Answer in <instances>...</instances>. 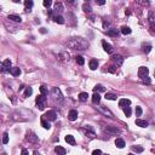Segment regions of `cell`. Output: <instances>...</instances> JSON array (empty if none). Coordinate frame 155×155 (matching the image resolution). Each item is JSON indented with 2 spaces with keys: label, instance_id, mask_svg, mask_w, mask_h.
Listing matches in <instances>:
<instances>
[{
  "label": "cell",
  "instance_id": "obj_45",
  "mask_svg": "<svg viewBox=\"0 0 155 155\" xmlns=\"http://www.w3.org/2000/svg\"><path fill=\"white\" fill-rule=\"evenodd\" d=\"M96 4L97 5H104L105 1H104V0H99V1H96Z\"/></svg>",
  "mask_w": 155,
  "mask_h": 155
},
{
  "label": "cell",
  "instance_id": "obj_4",
  "mask_svg": "<svg viewBox=\"0 0 155 155\" xmlns=\"http://www.w3.org/2000/svg\"><path fill=\"white\" fill-rule=\"evenodd\" d=\"M0 70H1V72H4V73L10 72V70H11V61H10V59H5L4 62H3V64H1Z\"/></svg>",
  "mask_w": 155,
  "mask_h": 155
},
{
  "label": "cell",
  "instance_id": "obj_7",
  "mask_svg": "<svg viewBox=\"0 0 155 155\" xmlns=\"http://www.w3.org/2000/svg\"><path fill=\"white\" fill-rule=\"evenodd\" d=\"M45 119H47V120H51V121H55L56 118H57V114H56L53 110H50V112H47L45 115Z\"/></svg>",
  "mask_w": 155,
  "mask_h": 155
},
{
  "label": "cell",
  "instance_id": "obj_26",
  "mask_svg": "<svg viewBox=\"0 0 155 155\" xmlns=\"http://www.w3.org/2000/svg\"><path fill=\"white\" fill-rule=\"evenodd\" d=\"M85 130H86V136H88V137H95V132H93V130H92L90 126H86L85 127Z\"/></svg>",
  "mask_w": 155,
  "mask_h": 155
},
{
  "label": "cell",
  "instance_id": "obj_13",
  "mask_svg": "<svg viewBox=\"0 0 155 155\" xmlns=\"http://www.w3.org/2000/svg\"><path fill=\"white\" fill-rule=\"evenodd\" d=\"M7 18L11 19V21H14V22H17V23L22 22V18H21V16H18V15H9Z\"/></svg>",
  "mask_w": 155,
  "mask_h": 155
},
{
  "label": "cell",
  "instance_id": "obj_40",
  "mask_svg": "<svg viewBox=\"0 0 155 155\" xmlns=\"http://www.w3.org/2000/svg\"><path fill=\"white\" fill-rule=\"evenodd\" d=\"M42 4H44L45 7H50L51 5H52V1H51V0H44V3H42Z\"/></svg>",
  "mask_w": 155,
  "mask_h": 155
},
{
  "label": "cell",
  "instance_id": "obj_16",
  "mask_svg": "<svg viewBox=\"0 0 155 155\" xmlns=\"http://www.w3.org/2000/svg\"><path fill=\"white\" fill-rule=\"evenodd\" d=\"M98 68V61L97 59H91L90 61V69L91 70H96Z\"/></svg>",
  "mask_w": 155,
  "mask_h": 155
},
{
  "label": "cell",
  "instance_id": "obj_9",
  "mask_svg": "<svg viewBox=\"0 0 155 155\" xmlns=\"http://www.w3.org/2000/svg\"><path fill=\"white\" fill-rule=\"evenodd\" d=\"M97 108H98V110H99V112H102V113H103V114H105V115H108L109 118H114L113 113H112L109 109H107V108H104V107H97Z\"/></svg>",
  "mask_w": 155,
  "mask_h": 155
},
{
  "label": "cell",
  "instance_id": "obj_27",
  "mask_svg": "<svg viewBox=\"0 0 155 155\" xmlns=\"http://www.w3.org/2000/svg\"><path fill=\"white\" fill-rule=\"evenodd\" d=\"M24 6H26V10L27 11H30V9L33 7V1L32 0H26L24 1Z\"/></svg>",
  "mask_w": 155,
  "mask_h": 155
},
{
  "label": "cell",
  "instance_id": "obj_10",
  "mask_svg": "<svg viewBox=\"0 0 155 155\" xmlns=\"http://www.w3.org/2000/svg\"><path fill=\"white\" fill-rule=\"evenodd\" d=\"M131 104V101L130 99H126V98H123V99L119 101V107H121V108H125V107H130Z\"/></svg>",
  "mask_w": 155,
  "mask_h": 155
},
{
  "label": "cell",
  "instance_id": "obj_22",
  "mask_svg": "<svg viewBox=\"0 0 155 155\" xmlns=\"http://www.w3.org/2000/svg\"><path fill=\"white\" fill-rule=\"evenodd\" d=\"M10 73L12 74L14 76H19V74H21V69L17 68V67H15V68H11Z\"/></svg>",
  "mask_w": 155,
  "mask_h": 155
},
{
  "label": "cell",
  "instance_id": "obj_51",
  "mask_svg": "<svg viewBox=\"0 0 155 155\" xmlns=\"http://www.w3.org/2000/svg\"><path fill=\"white\" fill-rule=\"evenodd\" d=\"M107 155H108V154H107Z\"/></svg>",
  "mask_w": 155,
  "mask_h": 155
},
{
  "label": "cell",
  "instance_id": "obj_21",
  "mask_svg": "<svg viewBox=\"0 0 155 155\" xmlns=\"http://www.w3.org/2000/svg\"><path fill=\"white\" fill-rule=\"evenodd\" d=\"M99 102H101V96L97 93V92H95V95L92 96V103H93V104H98Z\"/></svg>",
  "mask_w": 155,
  "mask_h": 155
},
{
  "label": "cell",
  "instance_id": "obj_43",
  "mask_svg": "<svg viewBox=\"0 0 155 155\" xmlns=\"http://www.w3.org/2000/svg\"><path fill=\"white\" fill-rule=\"evenodd\" d=\"M92 155H102V151L99 149H96V150L92 151Z\"/></svg>",
  "mask_w": 155,
  "mask_h": 155
},
{
  "label": "cell",
  "instance_id": "obj_38",
  "mask_svg": "<svg viewBox=\"0 0 155 155\" xmlns=\"http://www.w3.org/2000/svg\"><path fill=\"white\" fill-rule=\"evenodd\" d=\"M3 143L4 144H7L9 143V135L7 133H4V136H3Z\"/></svg>",
  "mask_w": 155,
  "mask_h": 155
},
{
  "label": "cell",
  "instance_id": "obj_37",
  "mask_svg": "<svg viewBox=\"0 0 155 155\" xmlns=\"http://www.w3.org/2000/svg\"><path fill=\"white\" fill-rule=\"evenodd\" d=\"M82 9H84V11L85 12H91L92 9H91V6L88 4H84V6H82Z\"/></svg>",
  "mask_w": 155,
  "mask_h": 155
},
{
  "label": "cell",
  "instance_id": "obj_15",
  "mask_svg": "<svg viewBox=\"0 0 155 155\" xmlns=\"http://www.w3.org/2000/svg\"><path fill=\"white\" fill-rule=\"evenodd\" d=\"M55 153L57 155H65V153H67V151H65V149H64L63 147H61V146H57L55 148Z\"/></svg>",
  "mask_w": 155,
  "mask_h": 155
},
{
  "label": "cell",
  "instance_id": "obj_49",
  "mask_svg": "<svg viewBox=\"0 0 155 155\" xmlns=\"http://www.w3.org/2000/svg\"><path fill=\"white\" fill-rule=\"evenodd\" d=\"M3 155H7V154H6V153H4V154H3Z\"/></svg>",
  "mask_w": 155,
  "mask_h": 155
},
{
  "label": "cell",
  "instance_id": "obj_39",
  "mask_svg": "<svg viewBox=\"0 0 155 155\" xmlns=\"http://www.w3.org/2000/svg\"><path fill=\"white\" fill-rule=\"evenodd\" d=\"M142 113H143V110H142L141 107H136V115L137 116H141Z\"/></svg>",
  "mask_w": 155,
  "mask_h": 155
},
{
  "label": "cell",
  "instance_id": "obj_14",
  "mask_svg": "<svg viewBox=\"0 0 155 155\" xmlns=\"http://www.w3.org/2000/svg\"><path fill=\"white\" fill-rule=\"evenodd\" d=\"M65 142H67L68 144H70V146H75V138H74V136H72V135H67V136H65Z\"/></svg>",
  "mask_w": 155,
  "mask_h": 155
},
{
  "label": "cell",
  "instance_id": "obj_11",
  "mask_svg": "<svg viewBox=\"0 0 155 155\" xmlns=\"http://www.w3.org/2000/svg\"><path fill=\"white\" fill-rule=\"evenodd\" d=\"M105 132H109V133H114V135H116V133H120V130L116 127H113V126H107V127L104 128Z\"/></svg>",
  "mask_w": 155,
  "mask_h": 155
},
{
  "label": "cell",
  "instance_id": "obj_17",
  "mask_svg": "<svg viewBox=\"0 0 155 155\" xmlns=\"http://www.w3.org/2000/svg\"><path fill=\"white\" fill-rule=\"evenodd\" d=\"M115 146L118 147V148H120V149H123L124 147H125V141L121 139V138H116L115 139Z\"/></svg>",
  "mask_w": 155,
  "mask_h": 155
},
{
  "label": "cell",
  "instance_id": "obj_46",
  "mask_svg": "<svg viewBox=\"0 0 155 155\" xmlns=\"http://www.w3.org/2000/svg\"><path fill=\"white\" fill-rule=\"evenodd\" d=\"M21 155H28L27 149H22V153H21Z\"/></svg>",
  "mask_w": 155,
  "mask_h": 155
},
{
  "label": "cell",
  "instance_id": "obj_5",
  "mask_svg": "<svg viewBox=\"0 0 155 155\" xmlns=\"http://www.w3.org/2000/svg\"><path fill=\"white\" fill-rule=\"evenodd\" d=\"M148 74H149V69L147 68V67H139L138 68V76L141 78V79L146 78Z\"/></svg>",
  "mask_w": 155,
  "mask_h": 155
},
{
  "label": "cell",
  "instance_id": "obj_36",
  "mask_svg": "<svg viewBox=\"0 0 155 155\" xmlns=\"http://www.w3.org/2000/svg\"><path fill=\"white\" fill-rule=\"evenodd\" d=\"M40 92H41V95H44V96L49 95V90L46 88V86H41L40 87Z\"/></svg>",
  "mask_w": 155,
  "mask_h": 155
},
{
  "label": "cell",
  "instance_id": "obj_6",
  "mask_svg": "<svg viewBox=\"0 0 155 155\" xmlns=\"http://www.w3.org/2000/svg\"><path fill=\"white\" fill-rule=\"evenodd\" d=\"M112 59H113V62H114V63L116 64V67H120V65H121V64L124 63L123 56H120V55H114Z\"/></svg>",
  "mask_w": 155,
  "mask_h": 155
},
{
  "label": "cell",
  "instance_id": "obj_24",
  "mask_svg": "<svg viewBox=\"0 0 155 155\" xmlns=\"http://www.w3.org/2000/svg\"><path fill=\"white\" fill-rule=\"evenodd\" d=\"M55 11L56 12H62L63 11V5H62V3H55Z\"/></svg>",
  "mask_w": 155,
  "mask_h": 155
},
{
  "label": "cell",
  "instance_id": "obj_23",
  "mask_svg": "<svg viewBox=\"0 0 155 155\" xmlns=\"http://www.w3.org/2000/svg\"><path fill=\"white\" fill-rule=\"evenodd\" d=\"M107 34L110 35V37H118V35H119V30H118V29H108V30H107Z\"/></svg>",
  "mask_w": 155,
  "mask_h": 155
},
{
  "label": "cell",
  "instance_id": "obj_1",
  "mask_svg": "<svg viewBox=\"0 0 155 155\" xmlns=\"http://www.w3.org/2000/svg\"><path fill=\"white\" fill-rule=\"evenodd\" d=\"M67 46L72 50H78V51H84L88 47V42L82 38H73L67 42Z\"/></svg>",
  "mask_w": 155,
  "mask_h": 155
},
{
  "label": "cell",
  "instance_id": "obj_28",
  "mask_svg": "<svg viewBox=\"0 0 155 155\" xmlns=\"http://www.w3.org/2000/svg\"><path fill=\"white\" fill-rule=\"evenodd\" d=\"M121 33L124 35H128V34H131V29H130V27L124 26V27H121Z\"/></svg>",
  "mask_w": 155,
  "mask_h": 155
},
{
  "label": "cell",
  "instance_id": "obj_19",
  "mask_svg": "<svg viewBox=\"0 0 155 155\" xmlns=\"http://www.w3.org/2000/svg\"><path fill=\"white\" fill-rule=\"evenodd\" d=\"M136 125H137V126H139V127H147V126H148V123H147L146 120L137 119V120H136Z\"/></svg>",
  "mask_w": 155,
  "mask_h": 155
},
{
  "label": "cell",
  "instance_id": "obj_34",
  "mask_svg": "<svg viewBox=\"0 0 155 155\" xmlns=\"http://www.w3.org/2000/svg\"><path fill=\"white\" fill-rule=\"evenodd\" d=\"M131 149H132L133 151H136V153H142V151L144 150V149H143V147H139V146H133Z\"/></svg>",
  "mask_w": 155,
  "mask_h": 155
},
{
  "label": "cell",
  "instance_id": "obj_2",
  "mask_svg": "<svg viewBox=\"0 0 155 155\" xmlns=\"http://www.w3.org/2000/svg\"><path fill=\"white\" fill-rule=\"evenodd\" d=\"M35 102H37L38 109L39 110H44L46 107V102H47V98L44 95H39V96L35 98Z\"/></svg>",
  "mask_w": 155,
  "mask_h": 155
},
{
  "label": "cell",
  "instance_id": "obj_3",
  "mask_svg": "<svg viewBox=\"0 0 155 155\" xmlns=\"http://www.w3.org/2000/svg\"><path fill=\"white\" fill-rule=\"evenodd\" d=\"M51 96H52V99L55 101V102H59V103L63 102V96H62V93H61L58 87H53V88H52Z\"/></svg>",
  "mask_w": 155,
  "mask_h": 155
},
{
  "label": "cell",
  "instance_id": "obj_30",
  "mask_svg": "<svg viewBox=\"0 0 155 155\" xmlns=\"http://www.w3.org/2000/svg\"><path fill=\"white\" fill-rule=\"evenodd\" d=\"M41 126H42L44 128H46V130H50V127H51L50 123H47L45 119H42V120H41Z\"/></svg>",
  "mask_w": 155,
  "mask_h": 155
},
{
  "label": "cell",
  "instance_id": "obj_31",
  "mask_svg": "<svg viewBox=\"0 0 155 155\" xmlns=\"http://www.w3.org/2000/svg\"><path fill=\"white\" fill-rule=\"evenodd\" d=\"M75 61H76V63L80 64V65H82V64L85 63V59H84L82 56H76V57H75Z\"/></svg>",
  "mask_w": 155,
  "mask_h": 155
},
{
  "label": "cell",
  "instance_id": "obj_44",
  "mask_svg": "<svg viewBox=\"0 0 155 155\" xmlns=\"http://www.w3.org/2000/svg\"><path fill=\"white\" fill-rule=\"evenodd\" d=\"M143 81H144V82H147V84H150V82H151V80H150V79H149V78H148V76H146V78H143Z\"/></svg>",
  "mask_w": 155,
  "mask_h": 155
},
{
  "label": "cell",
  "instance_id": "obj_48",
  "mask_svg": "<svg viewBox=\"0 0 155 155\" xmlns=\"http://www.w3.org/2000/svg\"><path fill=\"white\" fill-rule=\"evenodd\" d=\"M33 155H39V153H38V151H34V153H33Z\"/></svg>",
  "mask_w": 155,
  "mask_h": 155
},
{
  "label": "cell",
  "instance_id": "obj_32",
  "mask_svg": "<svg viewBox=\"0 0 155 155\" xmlns=\"http://www.w3.org/2000/svg\"><path fill=\"white\" fill-rule=\"evenodd\" d=\"M93 91H95V92H97V91H98V92H104L105 88L102 86V85H96V86L93 87Z\"/></svg>",
  "mask_w": 155,
  "mask_h": 155
},
{
  "label": "cell",
  "instance_id": "obj_47",
  "mask_svg": "<svg viewBox=\"0 0 155 155\" xmlns=\"http://www.w3.org/2000/svg\"><path fill=\"white\" fill-rule=\"evenodd\" d=\"M103 26H104V28L108 27V22H105V21H104V22H103Z\"/></svg>",
  "mask_w": 155,
  "mask_h": 155
},
{
  "label": "cell",
  "instance_id": "obj_25",
  "mask_svg": "<svg viewBox=\"0 0 155 155\" xmlns=\"http://www.w3.org/2000/svg\"><path fill=\"white\" fill-rule=\"evenodd\" d=\"M87 98H88V93H87V92H81V93L79 95V99L81 101V102H86Z\"/></svg>",
  "mask_w": 155,
  "mask_h": 155
},
{
  "label": "cell",
  "instance_id": "obj_12",
  "mask_svg": "<svg viewBox=\"0 0 155 155\" xmlns=\"http://www.w3.org/2000/svg\"><path fill=\"white\" fill-rule=\"evenodd\" d=\"M68 119L70 120V121H75L78 119V112L76 110H70L69 112V114H68Z\"/></svg>",
  "mask_w": 155,
  "mask_h": 155
},
{
  "label": "cell",
  "instance_id": "obj_50",
  "mask_svg": "<svg viewBox=\"0 0 155 155\" xmlns=\"http://www.w3.org/2000/svg\"><path fill=\"white\" fill-rule=\"evenodd\" d=\"M128 155H135V154H128Z\"/></svg>",
  "mask_w": 155,
  "mask_h": 155
},
{
  "label": "cell",
  "instance_id": "obj_42",
  "mask_svg": "<svg viewBox=\"0 0 155 155\" xmlns=\"http://www.w3.org/2000/svg\"><path fill=\"white\" fill-rule=\"evenodd\" d=\"M109 73H116V67L115 65H110L109 67Z\"/></svg>",
  "mask_w": 155,
  "mask_h": 155
},
{
  "label": "cell",
  "instance_id": "obj_20",
  "mask_svg": "<svg viewBox=\"0 0 155 155\" xmlns=\"http://www.w3.org/2000/svg\"><path fill=\"white\" fill-rule=\"evenodd\" d=\"M53 21H55L56 23H58V24H63L64 23V18L61 16V15H56V16H53Z\"/></svg>",
  "mask_w": 155,
  "mask_h": 155
},
{
  "label": "cell",
  "instance_id": "obj_18",
  "mask_svg": "<svg viewBox=\"0 0 155 155\" xmlns=\"http://www.w3.org/2000/svg\"><path fill=\"white\" fill-rule=\"evenodd\" d=\"M27 141L33 142V143H37L38 142V137L34 135V133H28L27 135Z\"/></svg>",
  "mask_w": 155,
  "mask_h": 155
},
{
  "label": "cell",
  "instance_id": "obj_33",
  "mask_svg": "<svg viewBox=\"0 0 155 155\" xmlns=\"http://www.w3.org/2000/svg\"><path fill=\"white\" fill-rule=\"evenodd\" d=\"M124 113H125V115H126L127 118H130V116H131V113H132V110H131L130 107H125V108H124Z\"/></svg>",
  "mask_w": 155,
  "mask_h": 155
},
{
  "label": "cell",
  "instance_id": "obj_35",
  "mask_svg": "<svg viewBox=\"0 0 155 155\" xmlns=\"http://www.w3.org/2000/svg\"><path fill=\"white\" fill-rule=\"evenodd\" d=\"M32 93H33V88H32V87H27V88H26V91H24V95H23V96H24V97H29Z\"/></svg>",
  "mask_w": 155,
  "mask_h": 155
},
{
  "label": "cell",
  "instance_id": "obj_29",
  "mask_svg": "<svg viewBox=\"0 0 155 155\" xmlns=\"http://www.w3.org/2000/svg\"><path fill=\"white\" fill-rule=\"evenodd\" d=\"M105 98L109 101H116V95H114V93H105Z\"/></svg>",
  "mask_w": 155,
  "mask_h": 155
},
{
  "label": "cell",
  "instance_id": "obj_8",
  "mask_svg": "<svg viewBox=\"0 0 155 155\" xmlns=\"http://www.w3.org/2000/svg\"><path fill=\"white\" fill-rule=\"evenodd\" d=\"M102 46H103V49H104L105 52H108V53H113V47L110 44H108L107 41H102Z\"/></svg>",
  "mask_w": 155,
  "mask_h": 155
},
{
  "label": "cell",
  "instance_id": "obj_41",
  "mask_svg": "<svg viewBox=\"0 0 155 155\" xmlns=\"http://www.w3.org/2000/svg\"><path fill=\"white\" fill-rule=\"evenodd\" d=\"M143 51L146 52V53H149L151 51V46L150 45H147V46H144V49H143Z\"/></svg>",
  "mask_w": 155,
  "mask_h": 155
}]
</instances>
